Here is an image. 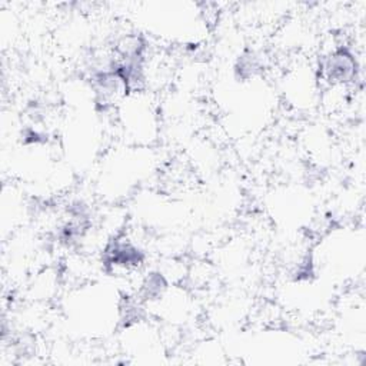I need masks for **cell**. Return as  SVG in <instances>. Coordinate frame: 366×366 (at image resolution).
Segmentation results:
<instances>
[{
  "label": "cell",
  "mask_w": 366,
  "mask_h": 366,
  "mask_svg": "<svg viewBox=\"0 0 366 366\" xmlns=\"http://www.w3.org/2000/svg\"><path fill=\"white\" fill-rule=\"evenodd\" d=\"M355 60L353 57L345 51H335L330 57H327L325 63V74L333 83H345L355 76Z\"/></svg>",
  "instance_id": "obj_1"
}]
</instances>
